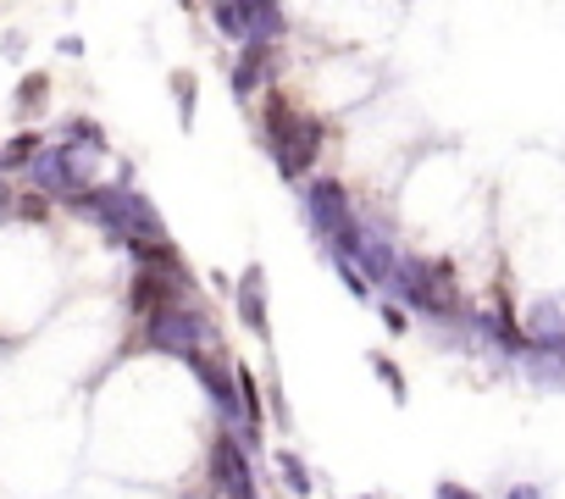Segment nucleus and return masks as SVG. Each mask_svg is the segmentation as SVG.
<instances>
[{
	"instance_id": "f257e3e1",
	"label": "nucleus",
	"mask_w": 565,
	"mask_h": 499,
	"mask_svg": "<svg viewBox=\"0 0 565 499\" xmlns=\"http://www.w3.org/2000/svg\"><path fill=\"white\" fill-rule=\"evenodd\" d=\"M260 128H266V145H271V156H277V172H282V178H300V172L317 161L322 128H317L311 117H295L289 106H282V95H271V100H266Z\"/></svg>"
},
{
	"instance_id": "f03ea898",
	"label": "nucleus",
	"mask_w": 565,
	"mask_h": 499,
	"mask_svg": "<svg viewBox=\"0 0 565 499\" xmlns=\"http://www.w3.org/2000/svg\"><path fill=\"white\" fill-rule=\"evenodd\" d=\"M211 477H216V488L227 493V499H260L255 493V477H249V460H244V449L227 438V433H216L211 438Z\"/></svg>"
},
{
	"instance_id": "7ed1b4c3",
	"label": "nucleus",
	"mask_w": 565,
	"mask_h": 499,
	"mask_svg": "<svg viewBox=\"0 0 565 499\" xmlns=\"http://www.w3.org/2000/svg\"><path fill=\"white\" fill-rule=\"evenodd\" d=\"M311 227H317L322 238H339L344 227H355L350 194H344L339 178H317V183H311Z\"/></svg>"
},
{
	"instance_id": "20e7f679",
	"label": "nucleus",
	"mask_w": 565,
	"mask_h": 499,
	"mask_svg": "<svg viewBox=\"0 0 565 499\" xmlns=\"http://www.w3.org/2000/svg\"><path fill=\"white\" fill-rule=\"evenodd\" d=\"M271 62H277V51H271L266 40H249L244 56H238V67H233V95L249 100V89H260V84L271 78Z\"/></svg>"
},
{
	"instance_id": "39448f33",
	"label": "nucleus",
	"mask_w": 565,
	"mask_h": 499,
	"mask_svg": "<svg viewBox=\"0 0 565 499\" xmlns=\"http://www.w3.org/2000/svg\"><path fill=\"white\" fill-rule=\"evenodd\" d=\"M238 311H244V322L266 339V273H260V267H244V273H238Z\"/></svg>"
},
{
	"instance_id": "423d86ee",
	"label": "nucleus",
	"mask_w": 565,
	"mask_h": 499,
	"mask_svg": "<svg viewBox=\"0 0 565 499\" xmlns=\"http://www.w3.org/2000/svg\"><path fill=\"white\" fill-rule=\"evenodd\" d=\"M40 150H45L40 134H18L12 145H0V172H23V167H34Z\"/></svg>"
},
{
	"instance_id": "0eeeda50",
	"label": "nucleus",
	"mask_w": 565,
	"mask_h": 499,
	"mask_svg": "<svg viewBox=\"0 0 565 499\" xmlns=\"http://www.w3.org/2000/svg\"><path fill=\"white\" fill-rule=\"evenodd\" d=\"M211 18L222 23V34H227V40H244V34L255 29V23H249V7H216Z\"/></svg>"
},
{
	"instance_id": "6e6552de",
	"label": "nucleus",
	"mask_w": 565,
	"mask_h": 499,
	"mask_svg": "<svg viewBox=\"0 0 565 499\" xmlns=\"http://www.w3.org/2000/svg\"><path fill=\"white\" fill-rule=\"evenodd\" d=\"M45 89H51V78H45V73H29V78L18 84V112H34V106L45 100Z\"/></svg>"
},
{
	"instance_id": "1a4fd4ad",
	"label": "nucleus",
	"mask_w": 565,
	"mask_h": 499,
	"mask_svg": "<svg viewBox=\"0 0 565 499\" xmlns=\"http://www.w3.org/2000/svg\"><path fill=\"white\" fill-rule=\"evenodd\" d=\"M277 466H282V482H289L295 493H306V488H311V477H306V460H300V455L282 449V455H277Z\"/></svg>"
},
{
	"instance_id": "9d476101",
	"label": "nucleus",
	"mask_w": 565,
	"mask_h": 499,
	"mask_svg": "<svg viewBox=\"0 0 565 499\" xmlns=\"http://www.w3.org/2000/svg\"><path fill=\"white\" fill-rule=\"evenodd\" d=\"M12 205H18V216H23V222H45V216H51V200H45L40 189H29V194H18Z\"/></svg>"
},
{
	"instance_id": "9b49d317",
	"label": "nucleus",
	"mask_w": 565,
	"mask_h": 499,
	"mask_svg": "<svg viewBox=\"0 0 565 499\" xmlns=\"http://www.w3.org/2000/svg\"><path fill=\"white\" fill-rule=\"evenodd\" d=\"M372 372L388 383V394H394V400H405V378H399V367H394L388 355H372Z\"/></svg>"
},
{
	"instance_id": "f8f14e48",
	"label": "nucleus",
	"mask_w": 565,
	"mask_h": 499,
	"mask_svg": "<svg viewBox=\"0 0 565 499\" xmlns=\"http://www.w3.org/2000/svg\"><path fill=\"white\" fill-rule=\"evenodd\" d=\"M172 89H178V112H183V123H189V117H194V78H189V73H178V78H172Z\"/></svg>"
},
{
	"instance_id": "ddd939ff",
	"label": "nucleus",
	"mask_w": 565,
	"mask_h": 499,
	"mask_svg": "<svg viewBox=\"0 0 565 499\" xmlns=\"http://www.w3.org/2000/svg\"><path fill=\"white\" fill-rule=\"evenodd\" d=\"M438 499H477V493H471V488H460V482H444V488H438Z\"/></svg>"
},
{
	"instance_id": "4468645a",
	"label": "nucleus",
	"mask_w": 565,
	"mask_h": 499,
	"mask_svg": "<svg viewBox=\"0 0 565 499\" xmlns=\"http://www.w3.org/2000/svg\"><path fill=\"white\" fill-rule=\"evenodd\" d=\"M7 205H12V183H7V178H0V211H7Z\"/></svg>"
},
{
	"instance_id": "2eb2a0df",
	"label": "nucleus",
	"mask_w": 565,
	"mask_h": 499,
	"mask_svg": "<svg viewBox=\"0 0 565 499\" xmlns=\"http://www.w3.org/2000/svg\"><path fill=\"white\" fill-rule=\"evenodd\" d=\"M510 499H543V493H537V488H532V482H526V488H515V493H510Z\"/></svg>"
}]
</instances>
